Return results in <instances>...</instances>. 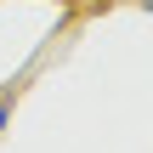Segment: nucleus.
Listing matches in <instances>:
<instances>
[{"label":"nucleus","instance_id":"f257e3e1","mask_svg":"<svg viewBox=\"0 0 153 153\" xmlns=\"http://www.w3.org/2000/svg\"><path fill=\"white\" fill-rule=\"evenodd\" d=\"M11 125V97H0V131Z\"/></svg>","mask_w":153,"mask_h":153},{"label":"nucleus","instance_id":"f03ea898","mask_svg":"<svg viewBox=\"0 0 153 153\" xmlns=\"http://www.w3.org/2000/svg\"><path fill=\"white\" fill-rule=\"evenodd\" d=\"M62 6H91V0H62Z\"/></svg>","mask_w":153,"mask_h":153},{"label":"nucleus","instance_id":"7ed1b4c3","mask_svg":"<svg viewBox=\"0 0 153 153\" xmlns=\"http://www.w3.org/2000/svg\"><path fill=\"white\" fill-rule=\"evenodd\" d=\"M148 11H153V0H148Z\"/></svg>","mask_w":153,"mask_h":153}]
</instances>
